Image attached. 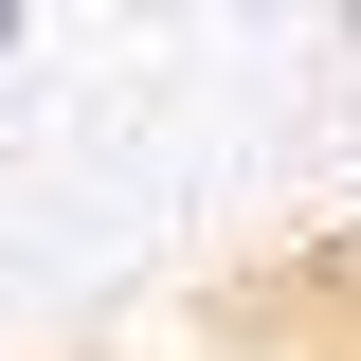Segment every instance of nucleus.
Instances as JSON below:
<instances>
[{"mask_svg": "<svg viewBox=\"0 0 361 361\" xmlns=\"http://www.w3.org/2000/svg\"><path fill=\"white\" fill-rule=\"evenodd\" d=\"M0 54H18V0H0Z\"/></svg>", "mask_w": 361, "mask_h": 361, "instance_id": "obj_1", "label": "nucleus"}]
</instances>
